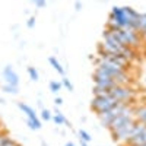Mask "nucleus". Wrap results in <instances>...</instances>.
<instances>
[{"label": "nucleus", "instance_id": "19", "mask_svg": "<svg viewBox=\"0 0 146 146\" xmlns=\"http://www.w3.org/2000/svg\"><path fill=\"white\" fill-rule=\"evenodd\" d=\"M41 117H42V120H45V121H48V120H51V118H53L51 113L48 111V110H42V113H41Z\"/></svg>", "mask_w": 146, "mask_h": 146}, {"label": "nucleus", "instance_id": "1", "mask_svg": "<svg viewBox=\"0 0 146 146\" xmlns=\"http://www.w3.org/2000/svg\"><path fill=\"white\" fill-rule=\"evenodd\" d=\"M118 102L113 98L111 95H105V96H94L92 102H91V108L95 110L96 114H101L105 111H110L111 108H114Z\"/></svg>", "mask_w": 146, "mask_h": 146}, {"label": "nucleus", "instance_id": "25", "mask_svg": "<svg viewBox=\"0 0 146 146\" xmlns=\"http://www.w3.org/2000/svg\"><path fill=\"white\" fill-rule=\"evenodd\" d=\"M80 146H89V145H88L86 142H82V140H80Z\"/></svg>", "mask_w": 146, "mask_h": 146}, {"label": "nucleus", "instance_id": "28", "mask_svg": "<svg viewBox=\"0 0 146 146\" xmlns=\"http://www.w3.org/2000/svg\"><path fill=\"white\" fill-rule=\"evenodd\" d=\"M142 146H146V145H142Z\"/></svg>", "mask_w": 146, "mask_h": 146}, {"label": "nucleus", "instance_id": "13", "mask_svg": "<svg viewBox=\"0 0 146 146\" xmlns=\"http://www.w3.org/2000/svg\"><path fill=\"white\" fill-rule=\"evenodd\" d=\"M53 120H54V123L56 124H58V126H62V124H67V120L64 118V115L60 113V111H57L54 115H53Z\"/></svg>", "mask_w": 146, "mask_h": 146}, {"label": "nucleus", "instance_id": "23", "mask_svg": "<svg viewBox=\"0 0 146 146\" xmlns=\"http://www.w3.org/2000/svg\"><path fill=\"white\" fill-rule=\"evenodd\" d=\"M54 102H56V105H62V104H63V100L60 98V96H57V98H56V101H54Z\"/></svg>", "mask_w": 146, "mask_h": 146}, {"label": "nucleus", "instance_id": "10", "mask_svg": "<svg viewBox=\"0 0 146 146\" xmlns=\"http://www.w3.org/2000/svg\"><path fill=\"white\" fill-rule=\"evenodd\" d=\"M0 146H21V143L9 137L7 135H0Z\"/></svg>", "mask_w": 146, "mask_h": 146}, {"label": "nucleus", "instance_id": "20", "mask_svg": "<svg viewBox=\"0 0 146 146\" xmlns=\"http://www.w3.org/2000/svg\"><path fill=\"white\" fill-rule=\"evenodd\" d=\"M62 85H64V88H67L69 91H73V85L69 82V79H66V78H63V82H62Z\"/></svg>", "mask_w": 146, "mask_h": 146}, {"label": "nucleus", "instance_id": "27", "mask_svg": "<svg viewBox=\"0 0 146 146\" xmlns=\"http://www.w3.org/2000/svg\"><path fill=\"white\" fill-rule=\"evenodd\" d=\"M64 146H75V145H73V143H72V142H67V143H66V145H64Z\"/></svg>", "mask_w": 146, "mask_h": 146}, {"label": "nucleus", "instance_id": "14", "mask_svg": "<svg viewBox=\"0 0 146 146\" xmlns=\"http://www.w3.org/2000/svg\"><path fill=\"white\" fill-rule=\"evenodd\" d=\"M92 94H94V96H105V95H110V91H107V89H104V88H101V86H94V89H92Z\"/></svg>", "mask_w": 146, "mask_h": 146}, {"label": "nucleus", "instance_id": "12", "mask_svg": "<svg viewBox=\"0 0 146 146\" xmlns=\"http://www.w3.org/2000/svg\"><path fill=\"white\" fill-rule=\"evenodd\" d=\"M48 62H50V64L54 67L56 72H58V75H62V76L64 75V69L62 67V64L58 63V60H57L56 57H50V58H48Z\"/></svg>", "mask_w": 146, "mask_h": 146}, {"label": "nucleus", "instance_id": "15", "mask_svg": "<svg viewBox=\"0 0 146 146\" xmlns=\"http://www.w3.org/2000/svg\"><path fill=\"white\" fill-rule=\"evenodd\" d=\"M79 137H80V140L82 142H86V143H89L91 140H92V137H91V135L88 131H85V130H79Z\"/></svg>", "mask_w": 146, "mask_h": 146}, {"label": "nucleus", "instance_id": "11", "mask_svg": "<svg viewBox=\"0 0 146 146\" xmlns=\"http://www.w3.org/2000/svg\"><path fill=\"white\" fill-rule=\"evenodd\" d=\"M127 145H129V146H142V145H146V130L142 133L140 136H137V137H135V139H131Z\"/></svg>", "mask_w": 146, "mask_h": 146}, {"label": "nucleus", "instance_id": "22", "mask_svg": "<svg viewBox=\"0 0 146 146\" xmlns=\"http://www.w3.org/2000/svg\"><path fill=\"white\" fill-rule=\"evenodd\" d=\"M47 3L45 2H41V0H38V2H35V6H38V7H44Z\"/></svg>", "mask_w": 146, "mask_h": 146}, {"label": "nucleus", "instance_id": "17", "mask_svg": "<svg viewBox=\"0 0 146 146\" xmlns=\"http://www.w3.org/2000/svg\"><path fill=\"white\" fill-rule=\"evenodd\" d=\"M3 91L5 92H9V94H18V86H12V85H5L3 86Z\"/></svg>", "mask_w": 146, "mask_h": 146}, {"label": "nucleus", "instance_id": "3", "mask_svg": "<svg viewBox=\"0 0 146 146\" xmlns=\"http://www.w3.org/2000/svg\"><path fill=\"white\" fill-rule=\"evenodd\" d=\"M131 121H135V110H133V108L130 107V108H127V110H126V111H124L123 114H120L118 117H115V118H114V121L111 123V126L108 127V130H110V133H111V131H115V130L121 129L123 126H126V124L131 123Z\"/></svg>", "mask_w": 146, "mask_h": 146}, {"label": "nucleus", "instance_id": "4", "mask_svg": "<svg viewBox=\"0 0 146 146\" xmlns=\"http://www.w3.org/2000/svg\"><path fill=\"white\" fill-rule=\"evenodd\" d=\"M92 79H94V82H95L96 86H101V88H104V89H107V91H111V89L115 86L114 79H111L110 76H107L105 73L101 72L100 69H95L94 75H92Z\"/></svg>", "mask_w": 146, "mask_h": 146}, {"label": "nucleus", "instance_id": "2", "mask_svg": "<svg viewBox=\"0 0 146 146\" xmlns=\"http://www.w3.org/2000/svg\"><path fill=\"white\" fill-rule=\"evenodd\" d=\"M110 95H111L118 104H130L133 95H135V91L129 86H124V85H115V86L110 91Z\"/></svg>", "mask_w": 146, "mask_h": 146}, {"label": "nucleus", "instance_id": "26", "mask_svg": "<svg viewBox=\"0 0 146 146\" xmlns=\"http://www.w3.org/2000/svg\"><path fill=\"white\" fill-rule=\"evenodd\" d=\"M142 38H143V41L146 42V32H145V34H142Z\"/></svg>", "mask_w": 146, "mask_h": 146}, {"label": "nucleus", "instance_id": "16", "mask_svg": "<svg viewBox=\"0 0 146 146\" xmlns=\"http://www.w3.org/2000/svg\"><path fill=\"white\" fill-rule=\"evenodd\" d=\"M62 86H63V85L62 83H60V82H50V89H51V92H54V94H57L60 89H62Z\"/></svg>", "mask_w": 146, "mask_h": 146}, {"label": "nucleus", "instance_id": "18", "mask_svg": "<svg viewBox=\"0 0 146 146\" xmlns=\"http://www.w3.org/2000/svg\"><path fill=\"white\" fill-rule=\"evenodd\" d=\"M28 73H29V76H31V79L32 80H38V72H36L34 67H28Z\"/></svg>", "mask_w": 146, "mask_h": 146}, {"label": "nucleus", "instance_id": "7", "mask_svg": "<svg viewBox=\"0 0 146 146\" xmlns=\"http://www.w3.org/2000/svg\"><path fill=\"white\" fill-rule=\"evenodd\" d=\"M3 78L6 80V85H12V86H18L19 85V76H18V73L12 69V66H6L5 67Z\"/></svg>", "mask_w": 146, "mask_h": 146}, {"label": "nucleus", "instance_id": "24", "mask_svg": "<svg viewBox=\"0 0 146 146\" xmlns=\"http://www.w3.org/2000/svg\"><path fill=\"white\" fill-rule=\"evenodd\" d=\"M75 7H76V9H78V10H79V9H80V7H82V5H80V3H79V2H76V3H75Z\"/></svg>", "mask_w": 146, "mask_h": 146}, {"label": "nucleus", "instance_id": "8", "mask_svg": "<svg viewBox=\"0 0 146 146\" xmlns=\"http://www.w3.org/2000/svg\"><path fill=\"white\" fill-rule=\"evenodd\" d=\"M135 120L142 124H146V105L135 110Z\"/></svg>", "mask_w": 146, "mask_h": 146}, {"label": "nucleus", "instance_id": "21", "mask_svg": "<svg viewBox=\"0 0 146 146\" xmlns=\"http://www.w3.org/2000/svg\"><path fill=\"white\" fill-rule=\"evenodd\" d=\"M34 25H35V18L32 16V18H29V21H28V28H34Z\"/></svg>", "mask_w": 146, "mask_h": 146}, {"label": "nucleus", "instance_id": "6", "mask_svg": "<svg viewBox=\"0 0 146 146\" xmlns=\"http://www.w3.org/2000/svg\"><path fill=\"white\" fill-rule=\"evenodd\" d=\"M18 107L23 111V114H27V117H28V120L29 121H32V123L35 124V129L38 130V129H41V121L38 120V117H36V114H35V111L29 107V105H27V104H23V102H19L18 104Z\"/></svg>", "mask_w": 146, "mask_h": 146}, {"label": "nucleus", "instance_id": "5", "mask_svg": "<svg viewBox=\"0 0 146 146\" xmlns=\"http://www.w3.org/2000/svg\"><path fill=\"white\" fill-rule=\"evenodd\" d=\"M136 123V120L135 121H131V123L123 126L121 129L115 130V131H111V136L113 139L117 142V143H121V145H127L129 139H130V135H131V130H133V126H135Z\"/></svg>", "mask_w": 146, "mask_h": 146}, {"label": "nucleus", "instance_id": "9", "mask_svg": "<svg viewBox=\"0 0 146 146\" xmlns=\"http://www.w3.org/2000/svg\"><path fill=\"white\" fill-rule=\"evenodd\" d=\"M136 32L145 34L146 32V13H139L137 23H136Z\"/></svg>", "mask_w": 146, "mask_h": 146}]
</instances>
